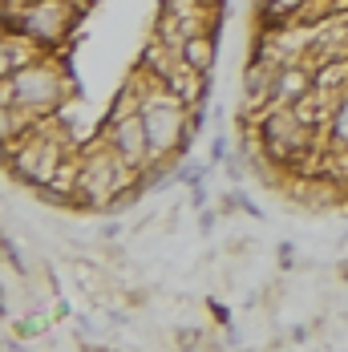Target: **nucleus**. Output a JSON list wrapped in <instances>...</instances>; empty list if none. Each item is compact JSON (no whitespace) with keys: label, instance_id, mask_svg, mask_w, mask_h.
Returning <instances> with one entry per match:
<instances>
[{"label":"nucleus","instance_id":"nucleus-1","mask_svg":"<svg viewBox=\"0 0 348 352\" xmlns=\"http://www.w3.org/2000/svg\"><path fill=\"white\" fill-rule=\"evenodd\" d=\"M69 98V73L53 57H36L25 69L4 77V106L25 109L29 118H53Z\"/></svg>","mask_w":348,"mask_h":352},{"label":"nucleus","instance_id":"nucleus-2","mask_svg":"<svg viewBox=\"0 0 348 352\" xmlns=\"http://www.w3.org/2000/svg\"><path fill=\"white\" fill-rule=\"evenodd\" d=\"M77 25V8L69 0H33L17 12V29L36 41L41 49H57Z\"/></svg>","mask_w":348,"mask_h":352},{"label":"nucleus","instance_id":"nucleus-3","mask_svg":"<svg viewBox=\"0 0 348 352\" xmlns=\"http://www.w3.org/2000/svg\"><path fill=\"white\" fill-rule=\"evenodd\" d=\"M182 61H186L195 73H210V65H215V36L210 33H191L186 45H182Z\"/></svg>","mask_w":348,"mask_h":352},{"label":"nucleus","instance_id":"nucleus-4","mask_svg":"<svg viewBox=\"0 0 348 352\" xmlns=\"http://www.w3.org/2000/svg\"><path fill=\"white\" fill-rule=\"evenodd\" d=\"M340 280H348V263H340Z\"/></svg>","mask_w":348,"mask_h":352}]
</instances>
